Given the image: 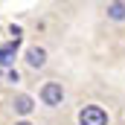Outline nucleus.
I'll list each match as a JSON object with an SVG mask.
<instances>
[{"label":"nucleus","instance_id":"1","mask_svg":"<svg viewBox=\"0 0 125 125\" xmlns=\"http://www.w3.org/2000/svg\"><path fill=\"white\" fill-rule=\"evenodd\" d=\"M79 122L82 125H108V114H105L99 105H87V108L79 114Z\"/></svg>","mask_w":125,"mask_h":125},{"label":"nucleus","instance_id":"2","mask_svg":"<svg viewBox=\"0 0 125 125\" xmlns=\"http://www.w3.org/2000/svg\"><path fill=\"white\" fill-rule=\"evenodd\" d=\"M41 99H44V105H61V99H64V90H61V84L58 82H50V84H44V90H41Z\"/></svg>","mask_w":125,"mask_h":125},{"label":"nucleus","instance_id":"3","mask_svg":"<svg viewBox=\"0 0 125 125\" xmlns=\"http://www.w3.org/2000/svg\"><path fill=\"white\" fill-rule=\"evenodd\" d=\"M18 44H21V35H15L9 44H3V47H0V64H9L12 58H15V52H18Z\"/></svg>","mask_w":125,"mask_h":125},{"label":"nucleus","instance_id":"4","mask_svg":"<svg viewBox=\"0 0 125 125\" xmlns=\"http://www.w3.org/2000/svg\"><path fill=\"white\" fill-rule=\"evenodd\" d=\"M26 61H29V67H44L47 52H44L41 47H29V50H26Z\"/></svg>","mask_w":125,"mask_h":125},{"label":"nucleus","instance_id":"5","mask_svg":"<svg viewBox=\"0 0 125 125\" xmlns=\"http://www.w3.org/2000/svg\"><path fill=\"white\" fill-rule=\"evenodd\" d=\"M15 111H18V114H29L32 111V99L29 96H18V99H15Z\"/></svg>","mask_w":125,"mask_h":125},{"label":"nucleus","instance_id":"6","mask_svg":"<svg viewBox=\"0 0 125 125\" xmlns=\"http://www.w3.org/2000/svg\"><path fill=\"white\" fill-rule=\"evenodd\" d=\"M108 15H111L114 21H122L125 18V3H111V6H108Z\"/></svg>","mask_w":125,"mask_h":125},{"label":"nucleus","instance_id":"7","mask_svg":"<svg viewBox=\"0 0 125 125\" xmlns=\"http://www.w3.org/2000/svg\"><path fill=\"white\" fill-rule=\"evenodd\" d=\"M18 125H32V122H18Z\"/></svg>","mask_w":125,"mask_h":125}]
</instances>
